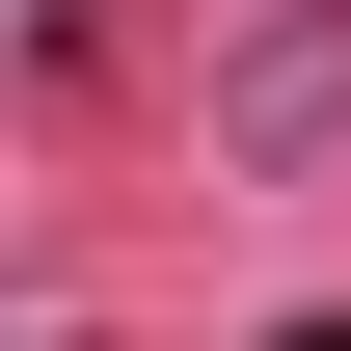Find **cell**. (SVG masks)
Returning <instances> with one entry per match:
<instances>
[{
	"label": "cell",
	"instance_id": "1",
	"mask_svg": "<svg viewBox=\"0 0 351 351\" xmlns=\"http://www.w3.org/2000/svg\"><path fill=\"white\" fill-rule=\"evenodd\" d=\"M217 135H243V162H324V135H351V0H270V27L217 54Z\"/></svg>",
	"mask_w": 351,
	"mask_h": 351
}]
</instances>
